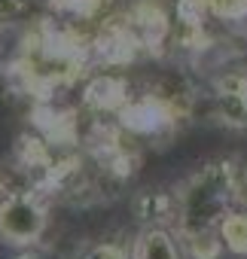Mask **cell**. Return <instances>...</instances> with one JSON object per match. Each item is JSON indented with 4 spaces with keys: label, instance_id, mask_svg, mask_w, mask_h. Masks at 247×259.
I'll return each mask as SVG.
<instances>
[{
    "label": "cell",
    "instance_id": "obj_1",
    "mask_svg": "<svg viewBox=\"0 0 247 259\" xmlns=\"http://www.w3.org/2000/svg\"><path fill=\"white\" fill-rule=\"evenodd\" d=\"M232 180H229V159L201 165L192 177L177 186V238L214 232L235 210Z\"/></svg>",
    "mask_w": 247,
    "mask_h": 259
},
{
    "label": "cell",
    "instance_id": "obj_2",
    "mask_svg": "<svg viewBox=\"0 0 247 259\" xmlns=\"http://www.w3.org/2000/svg\"><path fill=\"white\" fill-rule=\"evenodd\" d=\"M49 213L31 192H7L0 198V241L10 247H37L46 235Z\"/></svg>",
    "mask_w": 247,
    "mask_h": 259
},
{
    "label": "cell",
    "instance_id": "obj_3",
    "mask_svg": "<svg viewBox=\"0 0 247 259\" xmlns=\"http://www.w3.org/2000/svg\"><path fill=\"white\" fill-rule=\"evenodd\" d=\"M214 107L226 128L247 132V70H226L217 79Z\"/></svg>",
    "mask_w": 247,
    "mask_h": 259
},
{
    "label": "cell",
    "instance_id": "obj_4",
    "mask_svg": "<svg viewBox=\"0 0 247 259\" xmlns=\"http://www.w3.org/2000/svg\"><path fill=\"white\" fill-rule=\"evenodd\" d=\"M135 217L147 226H168L177 223V192L147 189L135 198Z\"/></svg>",
    "mask_w": 247,
    "mask_h": 259
},
{
    "label": "cell",
    "instance_id": "obj_5",
    "mask_svg": "<svg viewBox=\"0 0 247 259\" xmlns=\"http://www.w3.org/2000/svg\"><path fill=\"white\" fill-rule=\"evenodd\" d=\"M132 259H180V238L165 226H147L132 247Z\"/></svg>",
    "mask_w": 247,
    "mask_h": 259
},
{
    "label": "cell",
    "instance_id": "obj_6",
    "mask_svg": "<svg viewBox=\"0 0 247 259\" xmlns=\"http://www.w3.org/2000/svg\"><path fill=\"white\" fill-rule=\"evenodd\" d=\"M220 238L229 253L247 256V207H235L226 213V220L220 223Z\"/></svg>",
    "mask_w": 247,
    "mask_h": 259
},
{
    "label": "cell",
    "instance_id": "obj_7",
    "mask_svg": "<svg viewBox=\"0 0 247 259\" xmlns=\"http://www.w3.org/2000/svg\"><path fill=\"white\" fill-rule=\"evenodd\" d=\"M180 250H183L189 259H220V253H223L226 247H223L220 229H214V232L183 235V238H180Z\"/></svg>",
    "mask_w": 247,
    "mask_h": 259
},
{
    "label": "cell",
    "instance_id": "obj_8",
    "mask_svg": "<svg viewBox=\"0 0 247 259\" xmlns=\"http://www.w3.org/2000/svg\"><path fill=\"white\" fill-rule=\"evenodd\" d=\"M204 13L220 22H244L247 19V0H201Z\"/></svg>",
    "mask_w": 247,
    "mask_h": 259
},
{
    "label": "cell",
    "instance_id": "obj_9",
    "mask_svg": "<svg viewBox=\"0 0 247 259\" xmlns=\"http://www.w3.org/2000/svg\"><path fill=\"white\" fill-rule=\"evenodd\" d=\"M229 180H232L235 204L247 207V162L244 159H229Z\"/></svg>",
    "mask_w": 247,
    "mask_h": 259
},
{
    "label": "cell",
    "instance_id": "obj_10",
    "mask_svg": "<svg viewBox=\"0 0 247 259\" xmlns=\"http://www.w3.org/2000/svg\"><path fill=\"white\" fill-rule=\"evenodd\" d=\"M86 259H132V253L122 247V244L107 241V244H95V247L86 253Z\"/></svg>",
    "mask_w": 247,
    "mask_h": 259
},
{
    "label": "cell",
    "instance_id": "obj_11",
    "mask_svg": "<svg viewBox=\"0 0 247 259\" xmlns=\"http://www.w3.org/2000/svg\"><path fill=\"white\" fill-rule=\"evenodd\" d=\"M16 259H46V256H43V253H37L34 247H22V253H19Z\"/></svg>",
    "mask_w": 247,
    "mask_h": 259
},
{
    "label": "cell",
    "instance_id": "obj_12",
    "mask_svg": "<svg viewBox=\"0 0 247 259\" xmlns=\"http://www.w3.org/2000/svg\"><path fill=\"white\" fill-rule=\"evenodd\" d=\"M7 195V183H4V177H0V198Z\"/></svg>",
    "mask_w": 247,
    "mask_h": 259
}]
</instances>
